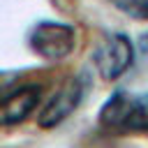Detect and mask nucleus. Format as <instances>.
Returning <instances> with one entry per match:
<instances>
[{
  "label": "nucleus",
  "instance_id": "nucleus-2",
  "mask_svg": "<svg viewBox=\"0 0 148 148\" xmlns=\"http://www.w3.org/2000/svg\"><path fill=\"white\" fill-rule=\"evenodd\" d=\"M90 74L88 72H79L76 76H72L69 81H65L56 92L53 97L39 109L37 113V125L44 127V130H51V127H58L62 120H67L76 109L79 104L83 102L88 88H90Z\"/></svg>",
  "mask_w": 148,
  "mask_h": 148
},
{
  "label": "nucleus",
  "instance_id": "nucleus-1",
  "mask_svg": "<svg viewBox=\"0 0 148 148\" xmlns=\"http://www.w3.org/2000/svg\"><path fill=\"white\" fill-rule=\"evenodd\" d=\"M97 125L104 132H148V90H113L97 113Z\"/></svg>",
  "mask_w": 148,
  "mask_h": 148
},
{
  "label": "nucleus",
  "instance_id": "nucleus-7",
  "mask_svg": "<svg viewBox=\"0 0 148 148\" xmlns=\"http://www.w3.org/2000/svg\"><path fill=\"white\" fill-rule=\"evenodd\" d=\"M139 51L148 53V32H143V35L139 37Z\"/></svg>",
  "mask_w": 148,
  "mask_h": 148
},
{
  "label": "nucleus",
  "instance_id": "nucleus-6",
  "mask_svg": "<svg viewBox=\"0 0 148 148\" xmlns=\"http://www.w3.org/2000/svg\"><path fill=\"white\" fill-rule=\"evenodd\" d=\"M120 12H125L132 18L148 21V0H111Z\"/></svg>",
  "mask_w": 148,
  "mask_h": 148
},
{
  "label": "nucleus",
  "instance_id": "nucleus-4",
  "mask_svg": "<svg viewBox=\"0 0 148 148\" xmlns=\"http://www.w3.org/2000/svg\"><path fill=\"white\" fill-rule=\"evenodd\" d=\"M92 62L104 81L120 79L134 62V44L125 32H109L92 51Z\"/></svg>",
  "mask_w": 148,
  "mask_h": 148
},
{
  "label": "nucleus",
  "instance_id": "nucleus-3",
  "mask_svg": "<svg viewBox=\"0 0 148 148\" xmlns=\"http://www.w3.org/2000/svg\"><path fill=\"white\" fill-rule=\"evenodd\" d=\"M28 44L39 58L58 62V60H65L74 51L76 30L74 25L62 23V21H39L30 30Z\"/></svg>",
  "mask_w": 148,
  "mask_h": 148
},
{
  "label": "nucleus",
  "instance_id": "nucleus-5",
  "mask_svg": "<svg viewBox=\"0 0 148 148\" xmlns=\"http://www.w3.org/2000/svg\"><path fill=\"white\" fill-rule=\"evenodd\" d=\"M42 99V88L35 83L12 88L9 92L0 95V127H12L21 125L32 116V111L39 106Z\"/></svg>",
  "mask_w": 148,
  "mask_h": 148
}]
</instances>
